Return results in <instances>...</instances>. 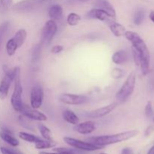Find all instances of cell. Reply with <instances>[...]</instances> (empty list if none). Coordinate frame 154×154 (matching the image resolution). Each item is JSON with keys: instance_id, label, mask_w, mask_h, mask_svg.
<instances>
[{"instance_id": "12", "label": "cell", "mask_w": 154, "mask_h": 154, "mask_svg": "<svg viewBox=\"0 0 154 154\" xmlns=\"http://www.w3.org/2000/svg\"><path fill=\"white\" fill-rule=\"evenodd\" d=\"M117 105H118V102H114L113 103L106 105V106L102 107V108H99L98 109L94 110V111H90L87 114V116L90 118H101V117H105V116L108 115L110 113L112 112L117 108Z\"/></svg>"}, {"instance_id": "19", "label": "cell", "mask_w": 154, "mask_h": 154, "mask_svg": "<svg viewBox=\"0 0 154 154\" xmlns=\"http://www.w3.org/2000/svg\"><path fill=\"white\" fill-rule=\"evenodd\" d=\"M63 14V9L60 5H52L48 8V16L51 20H59L62 17Z\"/></svg>"}, {"instance_id": "27", "label": "cell", "mask_w": 154, "mask_h": 154, "mask_svg": "<svg viewBox=\"0 0 154 154\" xmlns=\"http://www.w3.org/2000/svg\"><path fill=\"white\" fill-rule=\"evenodd\" d=\"M13 0H0V14H4L11 7Z\"/></svg>"}, {"instance_id": "6", "label": "cell", "mask_w": 154, "mask_h": 154, "mask_svg": "<svg viewBox=\"0 0 154 154\" xmlns=\"http://www.w3.org/2000/svg\"><path fill=\"white\" fill-rule=\"evenodd\" d=\"M4 76L0 82V99L4 100L8 95L9 89L14 81L13 69H10L7 66H3Z\"/></svg>"}, {"instance_id": "24", "label": "cell", "mask_w": 154, "mask_h": 154, "mask_svg": "<svg viewBox=\"0 0 154 154\" xmlns=\"http://www.w3.org/2000/svg\"><path fill=\"white\" fill-rule=\"evenodd\" d=\"M19 137L20 138H21L23 141L30 143H36L40 141V140H42V138L36 136V135H34L32 134H30L25 132H19Z\"/></svg>"}, {"instance_id": "34", "label": "cell", "mask_w": 154, "mask_h": 154, "mask_svg": "<svg viewBox=\"0 0 154 154\" xmlns=\"http://www.w3.org/2000/svg\"><path fill=\"white\" fill-rule=\"evenodd\" d=\"M121 154H133V151L131 148L129 147H126V148L122 150Z\"/></svg>"}, {"instance_id": "26", "label": "cell", "mask_w": 154, "mask_h": 154, "mask_svg": "<svg viewBox=\"0 0 154 154\" xmlns=\"http://www.w3.org/2000/svg\"><path fill=\"white\" fill-rule=\"evenodd\" d=\"M144 17H145V12H144V11H137L135 12V15H134V23H135V25H140V24L142 23V22L144 21Z\"/></svg>"}, {"instance_id": "39", "label": "cell", "mask_w": 154, "mask_h": 154, "mask_svg": "<svg viewBox=\"0 0 154 154\" xmlns=\"http://www.w3.org/2000/svg\"><path fill=\"white\" fill-rule=\"evenodd\" d=\"M100 154H106V153H100Z\"/></svg>"}, {"instance_id": "8", "label": "cell", "mask_w": 154, "mask_h": 154, "mask_svg": "<svg viewBox=\"0 0 154 154\" xmlns=\"http://www.w3.org/2000/svg\"><path fill=\"white\" fill-rule=\"evenodd\" d=\"M57 32V24L54 20H49L45 23L42 31V43L49 45Z\"/></svg>"}, {"instance_id": "25", "label": "cell", "mask_w": 154, "mask_h": 154, "mask_svg": "<svg viewBox=\"0 0 154 154\" xmlns=\"http://www.w3.org/2000/svg\"><path fill=\"white\" fill-rule=\"evenodd\" d=\"M81 20V17L78 14L75 13V12H72V13L69 14L67 16V19H66L67 23L69 26H77Z\"/></svg>"}, {"instance_id": "23", "label": "cell", "mask_w": 154, "mask_h": 154, "mask_svg": "<svg viewBox=\"0 0 154 154\" xmlns=\"http://www.w3.org/2000/svg\"><path fill=\"white\" fill-rule=\"evenodd\" d=\"M38 129L39 132H40L41 135L44 139L48 140V141H54L52 137V132L49 128L47 127L44 124H38Z\"/></svg>"}, {"instance_id": "5", "label": "cell", "mask_w": 154, "mask_h": 154, "mask_svg": "<svg viewBox=\"0 0 154 154\" xmlns=\"http://www.w3.org/2000/svg\"><path fill=\"white\" fill-rule=\"evenodd\" d=\"M26 37V31L24 29H20L17 31L14 35L8 41L5 45V49L7 54L9 57L14 55L16 51L22 47V45L25 43Z\"/></svg>"}, {"instance_id": "1", "label": "cell", "mask_w": 154, "mask_h": 154, "mask_svg": "<svg viewBox=\"0 0 154 154\" xmlns=\"http://www.w3.org/2000/svg\"><path fill=\"white\" fill-rule=\"evenodd\" d=\"M124 36L132 44V47L139 54L141 59L140 66L144 75H147L150 72V55L147 45L142 38L137 32L133 31H126Z\"/></svg>"}, {"instance_id": "7", "label": "cell", "mask_w": 154, "mask_h": 154, "mask_svg": "<svg viewBox=\"0 0 154 154\" xmlns=\"http://www.w3.org/2000/svg\"><path fill=\"white\" fill-rule=\"evenodd\" d=\"M63 140L68 145L71 146L73 148L82 150V151H95V150L103 148V147L96 145V144H92L89 141L86 142V141H81V140L71 138V137H64Z\"/></svg>"}, {"instance_id": "31", "label": "cell", "mask_w": 154, "mask_h": 154, "mask_svg": "<svg viewBox=\"0 0 154 154\" xmlns=\"http://www.w3.org/2000/svg\"><path fill=\"white\" fill-rule=\"evenodd\" d=\"M0 152L2 154H23L18 150H14V149L8 148L5 147H0Z\"/></svg>"}, {"instance_id": "29", "label": "cell", "mask_w": 154, "mask_h": 154, "mask_svg": "<svg viewBox=\"0 0 154 154\" xmlns=\"http://www.w3.org/2000/svg\"><path fill=\"white\" fill-rule=\"evenodd\" d=\"M125 72L123 69H119V68H114V69H112L111 71V75L113 78L114 79H119V78H122V77L124 75Z\"/></svg>"}, {"instance_id": "35", "label": "cell", "mask_w": 154, "mask_h": 154, "mask_svg": "<svg viewBox=\"0 0 154 154\" xmlns=\"http://www.w3.org/2000/svg\"><path fill=\"white\" fill-rule=\"evenodd\" d=\"M38 154H73V153H58V152H56V153H48V152H40Z\"/></svg>"}, {"instance_id": "14", "label": "cell", "mask_w": 154, "mask_h": 154, "mask_svg": "<svg viewBox=\"0 0 154 154\" xmlns=\"http://www.w3.org/2000/svg\"><path fill=\"white\" fill-rule=\"evenodd\" d=\"M37 0H23L13 6V10L17 12H29L34 10L37 5Z\"/></svg>"}, {"instance_id": "10", "label": "cell", "mask_w": 154, "mask_h": 154, "mask_svg": "<svg viewBox=\"0 0 154 154\" xmlns=\"http://www.w3.org/2000/svg\"><path fill=\"white\" fill-rule=\"evenodd\" d=\"M44 90L40 85H35L30 92V106L35 109H38L43 104Z\"/></svg>"}, {"instance_id": "21", "label": "cell", "mask_w": 154, "mask_h": 154, "mask_svg": "<svg viewBox=\"0 0 154 154\" xmlns=\"http://www.w3.org/2000/svg\"><path fill=\"white\" fill-rule=\"evenodd\" d=\"M0 138H1L5 142L8 144L9 145L12 146V147H17L20 144L19 141L12 135L11 132H5V131L3 130L1 131V132H0Z\"/></svg>"}, {"instance_id": "3", "label": "cell", "mask_w": 154, "mask_h": 154, "mask_svg": "<svg viewBox=\"0 0 154 154\" xmlns=\"http://www.w3.org/2000/svg\"><path fill=\"white\" fill-rule=\"evenodd\" d=\"M14 73V87L13 93H12L11 98V104L17 112H20L23 107L22 95H23V86L21 83V69L20 66H15L13 69Z\"/></svg>"}, {"instance_id": "38", "label": "cell", "mask_w": 154, "mask_h": 154, "mask_svg": "<svg viewBox=\"0 0 154 154\" xmlns=\"http://www.w3.org/2000/svg\"><path fill=\"white\" fill-rule=\"evenodd\" d=\"M38 2L39 3H42V2H45L46 0H37Z\"/></svg>"}, {"instance_id": "33", "label": "cell", "mask_w": 154, "mask_h": 154, "mask_svg": "<svg viewBox=\"0 0 154 154\" xmlns=\"http://www.w3.org/2000/svg\"><path fill=\"white\" fill-rule=\"evenodd\" d=\"M39 55H40V47L38 45L34 49V52H33L32 54V60L33 61L35 60V62L37 61L39 58Z\"/></svg>"}, {"instance_id": "2", "label": "cell", "mask_w": 154, "mask_h": 154, "mask_svg": "<svg viewBox=\"0 0 154 154\" xmlns=\"http://www.w3.org/2000/svg\"><path fill=\"white\" fill-rule=\"evenodd\" d=\"M138 132H139L138 130H129L126 131V132H120V133L114 134V135L91 137V138H87V140H88L89 142L92 143V144L104 147L105 146L128 141V140L136 136Z\"/></svg>"}, {"instance_id": "28", "label": "cell", "mask_w": 154, "mask_h": 154, "mask_svg": "<svg viewBox=\"0 0 154 154\" xmlns=\"http://www.w3.org/2000/svg\"><path fill=\"white\" fill-rule=\"evenodd\" d=\"M9 26H10V23H9V22H8V21L4 22L2 24L0 25V49H1L3 38H4L6 32H7Z\"/></svg>"}, {"instance_id": "36", "label": "cell", "mask_w": 154, "mask_h": 154, "mask_svg": "<svg viewBox=\"0 0 154 154\" xmlns=\"http://www.w3.org/2000/svg\"><path fill=\"white\" fill-rule=\"evenodd\" d=\"M149 17H150V20L154 23V11H151L149 14Z\"/></svg>"}, {"instance_id": "9", "label": "cell", "mask_w": 154, "mask_h": 154, "mask_svg": "<svg viewBox=\"0 0 154 154\" xmlns=\"http://www.w3.org/2000/svg\"><path fill=\"white\" fill-rule=\"evenodd\" d=\"M59 100L65 105H80L87 102V97L84 95L63 93L60 96Z\"/></svg>"}, {"instance_id": "4", "label": "cell", "mask_w": 154, "mask_h": 154, "mask_svg": "<svg viewBox=\"0 0 154 154\" xmlns=\"http://www.w3.org/2000/svg\"><path fill=\"white\" fill-rule=\"evenodd\" d=\"M135 84H136V73L135 72H132L129 73L122 87L116 93V99L117 102L123 103L126 102L133 93Z\"/></svg>"}, {"instance_id": "13", "label": "cell", "mask_w": 154, "mask_h": 154, "mask_svg": "<svg viewBox=\"0 0 154 154\" xmlns=\"http://www.w3.org/2000/svg\"><path fill=\"white\" fill-rule=\"evenodd\" d=\"M96 129V125L93 120H87L83 123H78L75 125V127H74L75 132L81 135H89L94 132Z\"/></svg>"}, {"instance_id": "15", "label": "cell", "mask_w": 154, "mask_h": 154, "mask_svg": "<svg viewBox=\"0 0 154 154\" xmlns=\"http://www.w3.org/2000/svg\"><path fill=\"white\" fill-rule=\"evenodd\" d=\"M95 7L100 8L108 13L111 18L116 17V11L108 0H96L94 2Z\"/></svg>"}, {"instance_id": "18", "label": "cell", "mask_w": 154, "mask_h": 154, "mask_svg": "<svg viewBox=\"0 0 154 154\" xmlns=\"http://www.w3.org/2000/svg\"><path fill=\"white\" fill-rule=\"evenodd\" d=\"M129 54L126 51L120 50L116 51L112 55L111 60L112 62L116 65H123L129 61Z\"/></svg>"}, {"instance_id": "20", "label": "cell", "mask_w": 154, "mask_h": 154, "mask_svg": "<svg viewBox=\"0 0 154 154\" xmlns=\"http://www.w3.org/2000/svg\"><path fill=\"white\" fill-rule=\"evenodd\" d=\"M63 117L66 122L72 125H76L79 123V117L74 111L69 109H66L63 111Z\"/></svg>"}, {"instance_id": "30", "label": "cell", "mask_w": 154, "mask_h": 154, "mask_svg": "<svg viewBox=\"0 0 154 154\" xmlns=\"http://www.w3.org/2000/svg\"><path fill=\"white\" fill-rule=\"evenodd\" d=\"M145 115L146 117H148V118H151L153 115V107H152V103L151 102H148L147 103L145 106Z\"/></svg>"}, {"instance_id": "11", "label": "cell", "mask_w": 154, "mask_h": 154, "mask_svg": "<svg viewBox=\"0 0 154 154\" xmlns=\"http://www.w3.org/2000/svg\"><path fill=\"white\" fill-rule=\"evenodd\" d=\"M21 115L24 116L25 117L28 118L29 120H35V121H46L48 120V117L44 113L38 111V109L32 108L31 106L28 105H23L22 110L20 112Z\"/></svg>"}, {"instance_id": "40", "label": "cell", "mask_w": 154, "mask_h": 154, "mask_svg": "<svg viewBox=\"0 0 154 154\" xmlns=\"http://www.w3.org/2000/svg\"><path fill=\"white\" fill-rule=\"evenodd\" d=\"M153 123H154V118H153Z\"/></svg>"}, {"instance_id": "32", "label": "cell", "mask_w": 154, "mask_h": 154, "mask_svg": "<svg viewBox=\"0 0 154 154\" xmlns=\"http://www.w3.org/2000/svg\"><path fill=\"white\" fill-rule=\"evenodd\" d=\"M64 50V47L63 45H54V46L52 47L51 51L52 54H58L60 53H61L62 51Z\"/></svg>"}, {"instance_id": "17", "label": "cell", "mask_w": 154, "mask_h": 154, "mask_svg": "<svg viewBox=\"0 0 154 154\" xmlns=\"http://www.w3.org/2000/svg\"><path fill=\"white\" fill-rule=\"evenodd\" d=\"M87 17L89 19L97 20L99 21H106L107 20L111 18L107 12L98 8H95L89 11L88 13L87 14Z\"/></svg>"}, {"instance_id": "16", "label": "cell", "mask_w": 154, "mask_h": 154, "mask_svg": "<svg viewBox=\"0 0 154 154\" xmlns=\"http://www.w3.org/2000/svg\"><path fill=\"white\" fill-rule=\"evenodd\" d=\"M105 22L108 23V25L109 26L110 30L111 32L113 33L114 36L116 37H122L124 36L125 32H126V27L122 24L119 23L115 22V21L112 20V18L107 20Z\"/></svg>"}, {"instance_id": "37", "label": "cell", "mask_w": 154, "mask_h": 154, "mask_svg": "<svg viewBox=\"0 0 154 154\" xmlns=\"http://www.w3.org/2000/svg\"><path fill=\"white\" fill-rule=\"evenodd\" d=\"M147 154H154V145L152 147H150V149L147 152Z\"/></svg>"}, {"instance_id": "22", "label": "cell", "mask_w": 154, "mask_h": 154, "mask_svg": "<svg viewBox=\"0 0 154 154\" xmlns=\"http://www.w3.org/2000/svg\"><path fill=\"white\" fill-rule=\"evenodd\" d=\"M57 145V143L54 141H48V140H40L38 142L35 143V147L38 150H44V149L53 148Z\"/></svg>"}]
</instances>
